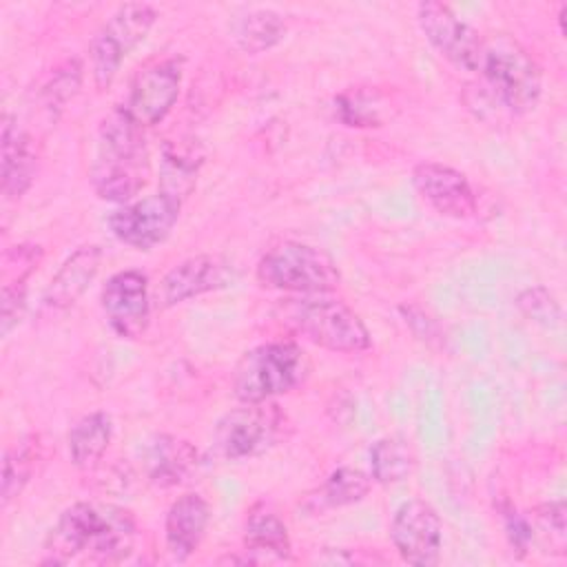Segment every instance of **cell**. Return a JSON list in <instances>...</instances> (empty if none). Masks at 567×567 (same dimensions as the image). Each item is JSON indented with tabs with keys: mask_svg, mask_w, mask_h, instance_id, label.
I'll list each match as a JSON object with an SVG mask.
<instances>
[{
	"mask_svg": "<svg viewBox=\"0 0 567 567\" xmlns=\"http://www.w3.org/2000/svg\"><path fill=\"white\" fill-rule=\"evenodd\" d=\"M135 516L111 503H75L66 507L47 536L44 565H69L89 560L117 565L135 547Z\"/></svg>",
	"mask_w": 567,
	"mask_h": 567,
	"instance_id": "cell-1",
	"label": "cell"
},
{
	"mask_svg": "<svg viewBox=\"0 0 567 567\" xmlns=\"http://www.w3.org/2000/svg\"><path fill=\"white\" fill-rule=\"evenodd\" d=\"M151 171L144 126L124 106L113 109L97 128L89 179L95 195L111 204H128L146 186Z\"/></svg>",
	"mask_w": 567,
	"mask_h": 567,
	"instance_id": "cell-2",
	"label": "cell"
},
{
	"mask_svg": "<svg viewBox=\"0 0 567 567\" xmlns=\"http://www.w3.org/2000/svg\"><path fill=\"white\" fill-rule=\"evenodd\" d=\"M279 317L295 332L330 352H365L372 346L361 317L341 299L328 295H299L279 303Z\"/></svg>",
	"mask_w": 567,
	"mask_h": 567,
	"instance_id": "cell-3",
	"label": "cell"
},
{
	"mask_svg": "<svg viewBox=\"0 0 567 567\" xmlns=\"http://www.w3.org/2000/svg\"><path fill=\"white\" fill-rule=\"evenodd\" d=\"M310 374V359L295 341L261 343L239 359L233 374V394L239 403L272 401L299 388Z\"/></svg>",
	"mask_w": 567,
	"mask_h": 567,
	"instance_id": "cell-4",
	"label": "cell"
},
{
	"mask_svg": "<svg viewBox=\"0 0 567 567\" xmlns=\"http://www.w3.org/2000/svg\"><path fill=\"white\" fill-rule=\"evenodd\" d=\"M478 73L485 80L489 97L514 115L536 109L543 95V73L536 60L509 35L485 40Z\"/></svg>",
	"mask_w": 567,
	"mask_h": 567,
	"instance_id": "cell-5",
	"label": "cell"
},
{
	"mask_svg": "<svg viewBox=\"0 0 567 567\" xmlns=\"http://www.w3.org/2000/svg\"><path fill=\"white\" fill-rule=\"evenodd\" d=\"M261 286L288 295H330L341 284L337 261L319 246L279 241L257 264Z\"/></svg>",
	"mask_w": 567,
	"mask_h": 567,
	"instance_id": "cell-6",
	"label": "cell"
},
{
	"mask_svg": "<svg viewBox=\"0 0 567 567\" xmlns=\"http://www.w3.org/2000/svg\"><path fill=\"white\" fill-rule=\"evenodd\" d=\"M286 430L288 419L277 403H241L217 421L213 447L226 461L255 458L286 439Z\"/></svg>",
	"mask_w": 567,
	"mask_h": 567,
	"instance_id": "cell-7",
	"label": "cell"
},
{
	"mask_svg": "<svg viewBox=\"0 0 567 567\" xmlns=\"http://www.w3.org/2000/svg\"><path fill=\"white\" fill-rule=\"evenodd\" d=\"M157 11L146 2H126L102 24L91 42V71L100 91L109 89L128 53L148 35Z\"/></svg>",
	"mask_w": 567,
	"mask_h": 567,
	"instance_id": "cell-8",
	"label": "cell"
},
{
	"mask_svg": "<svg viewBox=\"0 0 567 567\" xmlns=\"http://www.w3.org/2000/svg\"><path fill=\"white\" fill-rule=\"evenodd\" d=\"M182 202L166 193H155L128 204H122L109 215L113 237L135 250H151L166 241L179 219Z\"/></svg>",
	"mask_w": 567,
	"mask_h": 567,
	"instance_id": "cell-9",
	"label": "cell"
},
{
	"mask_svg": "<svg viewBox=\"0 0 567 567\" xmlns=\"http://www.w3.org/2000/svg\"><path fill=\"white\" fill-rule=\"evenodd\" d=\"M416 22L425 40L443 55L450 64L461 71L478 73L485 51V40L476 29L463 22L443 2H421L416 7Z\"/></svg>",
	"mask_w": 567,
	"mask_h": 567,
	"instance_id": "cell-10",
	"label": "cell"
},
{
	"mask_svg": "<svg viewBox=\"0 0 567 567\" xmlns=\"http://www.w3.org/2000/svg\"><path fill=\"white\" fill-rule=\"evenodd\" d=\"M390 538L396 554L410 565H436L443 547V520L439 512L421 501L401 503L390 523Z\"/></svg>",
	"mask_w": 567,
	"mask_h": 567,
	"instance_id": "cell-11",
	"label": "cell"
},
{
	"mask_svg": "<svg viewBox=\"0 0 567 567\" xmlns=\"http://www.w3.org/2000/svg\"><path fill=\"white\" fill-rule=\"evenodd\" d=\"M182 89V60L162 58L146 64L131 82L124 111L144 128L159 124L175 106Z\"/></svg>",
	"mask_w": 567,
	"mask_h": 567,
	"instance_id": "cell-12",
	"label": "cell"
},
{
	"mask_svg": "<svg viewBox=\"0 0 567 567\" xmlns=\"http://www.w3.org/2000/svg\"><path fill=\"white\" fill-rule=\"evenodd\" d=\"M100 303L109 328L117 337H142L151 321L148 277L133 268L111 275L100 292Z\"/></svg>",
	"mask_w": 567,
	"mask_h": 567,
	"instance_id": "cell-13",
	"label": "cell"
},
{
	"mask_svg": "<svg viewBox=\"0 0 567 567\" xmlns=\"http://www.w3.org/2000/svg\"><path fill=\"white\" fill-rule=\"evenodd\" d=\"M412 184L419 197L443 217L470 219L478 210V195L465 173L441 164L421 162L412 171Z\"/></svg>",
	"mask_w": 567,
	"mask_h": 567,
	"instance_id": "cell-14",
	"label": "cell"
},
{
	"mask_svg": "<svg viewBox=\"0 0 567 567\" xmlns=\"http://www.w3.org/2000/svg\"><path fill=\"white\" fill-rule=\"evenodd\" d=\"M102 264V248L95 244L80 246L73 250L58 272L51 277L42 301H40V319H55L64 315L75 301L86 292L91 281L95 279Z\"/></svg>",
	"mask_w": 567,
	"mask_h": 567,
	"instance_id": "cell-15",
	"label": "cell"
},
{
	"mask_svg": "<svg viewBox=\"0 0 567 567\" xmlns=\"http://www.w3.org/2000/svg\"><path fill=\"white\" fill-rule=\"evenodd\" d=\"M228 281V266L213 255H193L175 264L157 288V299L162 308L184 303L188 299L213 292Z\"/></svg>",
	"mask_w": 567,
	"mask_h": 567,
	"instance_id": "cell-16",
	"label": "cell"
},
{
	"mask_svg": "<svg viewBox=\"0 0 567 567\" xmlns=\"http://www.w3.org/2000/svg\"><path fill=\"white\" fill-rule=\"evenodd\" d=\"M142 465L148 483L168 489L188 481L199 465L197 447L173 434H157L142 450Z\"/></svg>",
	"mask_w": 567,
	"mask_h": 567,
	"instance_id": "cell-17",
	"label": "cell"
},
{
	"mask_svg": "<svg viewBox=\"0 0 567 567\" xmlns=\"http://www.w3.org/2000/svg\"><path fill=\"white\" fill-rule=\"evenodd\" d=\"M38 168V146L31 133L18 126L13 115L2 117V159L0 177L7 199H20L33 184Z\"/></svg>",
	"mask_w": 567,
	"mask_h": 567,
	"instance_id": "cell-18",
	"label": "cell"
},
{
	"mask_svg": "<svg viewBox=\"0 0 567 567\" xmlns=\"http://www.w3.org/2000/svg\"><path fill=\"white\" fill-rule=\"evenodd\" d=\"M210 523V505L197 494L188 492L175 498L166 512L164 538L166 549L175 560H186L197 551Z\"/></svg>",
	"mask_w": 567,
	"mask_h": 567,
	"instance_id": "cell-19",
	"label": "cell"
},
{
	"mask_svg": "<svg viewBox=\"0 0 567 567\" xmlns=\"http://www.w3.org/2000/svg\"><path fill=\"white\" fill-rule=\"evenodd\" d=\"M244 549L246 563L290 560L292 545L286 523L266 507L250 509L244 525Z\"/></svg>",
	"mask_w": 567,
	"mask_h": 567,
	"instance_id": "cell-20",
	"label": "cell"
},
{
	"mask_svg": "<svg viewBox=\"0 0 567 567\" xmlns=\"http://www.w3.org/2000/svg\"><path fill=\"white\" fill-rule=\"evenodd\" d=\"M113 439V421L106 412L95 410L78 419L66 436L71 463L78 470H93L106 454Z\"/></svg>",
	"mask_w": 567,
	"mask_h": 567,
	"instance_id": "cell-21",
	"label": "cell"
},
{
	"mask_svg": "<svg viewBox=\"0 0 567 567\" xmlns=\"http://www.w3.org/2000/svg\"><path fill=\"white\" fill-rule=\"evenodd\" d=\"M233 38L246 53H264L286 38V22L277 11L255 9L233 24Z\"/></svg>",
	"mask_w": 567,
	"mask_h": 567,
	"instance_id": "cell-22",
	"label": "cell"
},
{
	"mask_svg": "<svg viewBox=\"0 0 567 567\" xmlns=\"http://www.w3.org/2000/svg\"><path fill=\"white\" fill-rule=\"evenodd\" d=\"M414 470V452L401 436H383L370 447V476L381 485L405 481Z\"/></svg>",
	"mask_w": 567,
	"mask_h": 567,
	"instance_id": "cell-23",
	"label": "cell"
},
{
	"mask_svg": "<svg viewBox=\"0 0 567 567\" xmlns=\"http://www.w3.org/2000/svg\"><path fill=\"white\" fill-rule=\"evenodd\" d=\"M40 458V441L35 434L20 436L7 447L2 461V505L7 507L16 496L22 494L31 481Z\"/></svg>",
	"mask_w": 567,
	"mask_h": 567,
	"instance_id": "cell-24",
	"label": "cell"
},
{
	"mask_svg": "<svg viewBox=\"0 0 567 567\" xmlns=\"http://www.w3.org/2000/svg\"><path fill=\"white\" fill-rule=\"evenodd\" d=\"M372 487V476L365 474L359 467H337L328 474V478L321 483L317 494L312 496L315 507L319 509H334V507H348L368 496Z\"/></svg>",
	"mask_w": 567,
	"mask_h": 567,
	"instance_id": "cell-25",
	"label": "cell"
},
{
	"mask_svg": "<svg viewBox=\"0 0 567 567\" xmlns=\"http://www.w3.org/2000/svg\"><path fill=\"white\" fill-rule=\"evenodd\" d=\"M199 164L202 159L190 151L164 148L162 171H159V193H166L177 202H184L195 188Z\"/></svg>",
	"mask_w": 567,
	"mask_h": 567,
	"instance_id": "cell-26",
	"label": "cell"
},
{
	"mask_svg": "<svg viewBox=\"0 0 567 567\" xmlns=\"http://www.w3.org/2000/svg\"><path fill=\"white\" fill-rule=\"evenodd\" d=\"M82 86V62L78 58H71L66 62H62L53 75L49 78V82L44 84L40 97L44 109L53 115L55 111L64 109V104L69 100H73L78 95Z\"/></svg>",
	"mask_w": 567,
	"mask_h": 567,
	"instance_id": "cell-27",
	"label": "cell"
},
{
	"mask_svg": "<svg viewBox=\"0 0 567 567\" xmlns=\"http://www.w3.org/2000/svg\"><path fill=\"white\" fill-rule=\"evenodd\" d=\"M516 308L525 319L540 328H556L563 321V308L545 286H529L520 290L516 297Z\"/></svg>",
	"mask_w": 567,
	"mask_h": 567,
	"instance_id": "cell-28",
	"label": "cell"
},
{
	"mask_svg": "<svg viewBox=\"0 0 567 567\" xmlns=\"http://www.w3.org/2000/svg\"><path fill=\"white\" fill-rule=\"evenodd\" d=\"M334 111L346 126H381L379 106L361 91L341 93L334 100Z\"/></svg>",
	"mask_w": 567,
	"mask_h": 567,
	"instance_id": "cell-29",
	"label": "cell"
},
{
	"mask_svg": "<svg viewBox=\"0 0 567 567\" xmlns=\"http://www.w3.org/2000/svg\"><path fill=\"white\" fill-rule=\"evenodd\" d=\"M27 308V279L16 277L2 284V301H0V332L7 337L18 323Z\"/></svg>",
	"mask_w": 567,
	"mask_h": 567,
	"instance_id": "cell-30",
	"label": "cell"
},
{
	"mask_svg": "<svg viewBox=\"0 0 567 567\" xmlns=\"http://www.w3.org/2000/svg\"><path fill=\"white\" fill-rule=\"evenodd\" d=\"M538 527L549 536V545L556 547V554H565V503L549 501L536 509Z\"/></svg>",
	"mask_w": 567,
	"mask_h": 567,
	"instance_id": "cell-31",
	"label": "cell"
},
{
	"mask_svg": "<svg viewBox=\"0 0 567 567\" xmlns=\"http://www.w3.org/2000/svg\"><path fill=\"white\" fill-rule=\"evenodd\" d=\"M498 512L503 516V527H505V536L509 540L512 551L523 554L529 547V543L534 540L532 523L523 514H518L512 505H501Z\"/></svg>",
	"mask_w": 567,
	"mask_h": 567,
	"instance_id": "cell-32",
	"label": "cell"
}]
</instances>
